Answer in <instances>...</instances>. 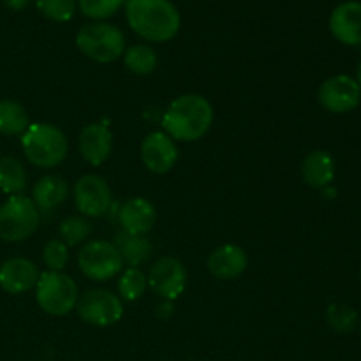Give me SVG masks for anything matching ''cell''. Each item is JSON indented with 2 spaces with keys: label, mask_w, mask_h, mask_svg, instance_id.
Returning <instances> with one entry per match:
<instances>
[{
  "label": "cell",
  "mask_w": 361,
  "mask_h": 361,
  "mask_svg": "<svg viewBox=\"0 0 361 361\" xmlns=\"http://www.w3.org/2000/svg\"><path fill=\"white\" fill-rule=\"evenodd\" d=\"M302 178L314 189H326L335 178V161L326 150H314L302 162Z\"/></svg>",
  "instance_id": "ac0fdd59"
},
{
  "label": "cell",
  "mask_w": 361,
  "mask_h": 361,
  "mask_svg": "<svg viewBox=\"0 0 361 361\" xmlns=\"http://www.w3.org/2000/svg\"><path fill=\"white\" fill-rule=\"evenodd\" d=\"M92 224L87 217H67L60 222L59 235L67 247H76L90 236Z\"/></svg>",
  "instance_id": "484cf974"
},
{
  "label": "cell",
  "mask_w": 361,
  "mask_h": 361,
  "mask_svg": "<svg viewBox=\"0 0 361 361\" xmlns=\"http://www.w3.org/2000/svg\"><path fill=\"white\" fill-rule=\"evenodd\" d=\"M326 321L337 334H351L358 324V312L348 303H331L326 309Z\"/></svg>",
  "instance_id": "d4e9b609"
},
{
  "label": "cell",
  "mask_w": 361,
  "mask_h": 361,
  "mask_svg": "<svg viewBox=\"0 0 361 361\" xmlns=\"http://www.w3.org/2000/svg\"><path fill=\"white\" fill-rule=\"evenodd\" d=\"M35 6L42 16L56 23H66L73 20L78 9L76 0H37Z\"/></svg>",
  "instance_id": "4316f807"
},
{
  "label": "cell",
  "mask_w": 361,
  "mask_h": 361,
  "mask_svg": "<svg viewBox=\"0 0 361 361\" xmlns=\"http://www.w3.org/2000/svg\"><path fill=\"white\" fill-rule=\"evenodd\" d=\"M360 277H361V270H360Z\"/></svg>",
  "instance_id": "1f68e13d"
},
{
  "label": "cell",
  "mask_w": 361,
  "mask_h": 361,
  "mask_svg": "<svg viewBox=\"0 0 361 361\" xmlns=\"http://www.w3.org/2000/svg\"><path fill=\"white\" fill-rule=\"evenodd\" d=\"M157 222L155 207L145 197H133L120 210V224L130 235H148Z\"/></svg>",
  "instance_id": "e0dca14e"
},
{
  "label": "cell",
  "mask_w": 361,
  "mask_h": 361,
  "mask_svg": "<svg viewBox=\"0 0 361 361\" xmlns=\"http://www.w3.org/2000/svg\"><path fill=\"white\" fill-rule=\"evenodd\" d=\"M141 161L148 171L166 175L178 161V148L175 140L166 133H150L141 143Z\"/></svg>",
  "instance_id": "7c38bea8"
},
{
  "label": "cell",
  "mask_w": 361,
  "mask_h": 361,
  "mask_svg": "<svg viewBox=\"0 0 361 361\" xmlns=\"http://www.w3.org/2000/svg\"><path fill=\"white\" fill-rule=\"evenodd\" d=\"M207 267L210 274L219 281H235L247 270L249 257L242 247L226 243V245L217 247L208 256Z\"/></svg>",
  "instance_id": "9a60e30c"
},
{
  "label": "cell",
  "mask_w": 361,
  "mask_h": 361,
  "mask_svg": "<svg viewBox=\"0 0 361 361\" xmlns=\"http://www.w3.org/2000/svg\"><path fill=\"white\" fill-rule=\"evenodd\" d=\"M147 288V275L140 268L129 267L118 279V296L122 302H136L145 295Z\"/></svg>",
  "instance_id": "cb8c5ba5"
},
{
  "label": "cell",
  "mask_w": 361,
  "mask_h": 361,
  "mask_svg": "<svg viewBox=\"0 0 361 361\" xmlns=\"http://www.w3.org/2000/svg\"><path fill=\"white\" fill-rule=\"evenodd\" d=\"M317 101L326 111L335 115H345L355 111L361 102V90L355 78L348 74H337L321 83Z\"/></svg>",
  "instance_id": "9c48e42d"
},
{
  "label": "cell",
  "mask_w": 361,
  "mask_h": 361,
  "mask_svg": "<svg viewBox=\"0 0 361 361\" xmlns=\"http://www.w3.org/2000/svg\"><path fill=\"white\" fill-rule=\"evenodd\" d=\"M76 312L90 326H113L123 317V302L108 289H90L80 296Z\"/></svg>",
  "instance_id": "ba28073f"
},
{
  "label": "cell",
  "mask_w": 361,
  "mask_h": 361,
  "mask_svg": "<svg viewBox=\"0 0 361 361\" xmlns=\"http://www.w3.org/2000/svg\"><path fill=\"white\" fill-rule=\"evenodd\" d=\"M30 2L32 0H4V4H6L7 9H11V11H23Z\"/></svg>",
  "instance_id": "f546056e"
},
{
  "label": "cell",
  "mask_w": 361,
  "mask_h": 361,
  "mask_svg": "<svg viewBox=\"0 0 361 361\" xmlns=\"http://www.w3.org/2000/svg\"><path fill=\"white\" fill-rule=\"evenodd\" d=\"M35 300L42 312L62 317L76 309L80 291L69 275L62 271H44L35 286Z\"/></svg>",
  "instance_id": "5b68a950"
},
{
  "label": "cell",
  "mask_w": 361,
  "mask_h": 361,
  "mask_svg": "<svg viewBox=\"0 0 361 361\" xmlns=\"http://www.w3.org/2000/svg\"><path fill=\"white\" fill-rule=\"evenodd\" d=\"M214 123V108L207 97L200 94H185L176 97L162 116L166 134L175 141H197L208 134Z\"/></svg>",
  "instance_id": "6da1fadb"
},
{
  "label": "cell",
  "mask_w": 361,
  "mask_h": 361,
  "mask_svg": "<svg viewBox=\"0 0 361 361\" xmlns=\"http://www.w3.org/2000/svg\"><path fill=\"white\" fill-rule=\"evenodd\" d=\"M27 109L13 99L0 101V134L4 136H21L28 129Z\"/></svg>",
  "instance_id": "44dd1931"
},
{
  "label": "cell",
  "mask_w": 361,
  "mask_h": 361,
  "mask_svg": "<svg viewBox=\"0 0 361 361\" xmlns=\"http://www.w3.org/2000/svg\"><path fill=\"white\" fill-rule=\"evenodd\" d=\"M126 16L129 27L152 42L171 41L182 23L178 9L169 0H127Z\"/></svg>",
  "instance_id": "7a4b0ae2"
},
{
  "label": "cell",
  "mask_w": 361,
  "mask_h": 361,
  "mask_svg": "<svg viewBox=\"0 0 361 361\" xmlns=\"http://www.w3.org/2000/svg\"><path fill=\"white\" fill-rule=\"evenodd\" d=\"M113 245L116 247L123 263H127L133 268H137L140 264L147 263L152 256V249H154L147 235H130V233L126 231L116 235Z\"/></svg>",
  "instance_id": "ffe728a7"
},
{
  "label": "cell",
  "mask_w": 361,
  "mask_h": 361,
  "mask_svg": "<svg viewBox=\"0 0 361 361\" xmlns=\"http://www.w3.org/2000/svg\"><path fill=\"white\" fill-rule=\"evenodd\" d=\"M21 148L30 164L49 169L67 157L69 143L62 130L51 123H30L21 134Z\"/></svg>",
  "instance_id": "3957f363"
},
{
  "label": "cell",
  "mask_w": 361,
  "mask_h": 361,
  "mask_svg": "<svg viewBox=\"0 0 361 361\" xmlns=\"http://www.w3.org/2000/svg\"><path fill=\"white\" fill-rule=\"evenodd\" d=\"M148 288L166 302L180 298L187 288V271L176 257H159L147 275Z\"/></svg>",
  "instance_id": "30bf717a"
},
{
  "label": "cell",
  "mask_w": 361,
  "mask_h": 361,
  "mask_svg": "<svg viewBox=\"0 0 361 361\" xmlns=\"http://www.w3.org/2000/svg\"><path fill=\"white\" fill-rule=\"evenodd\" d=\"M27 187V171L16 157L0 159V190L9 196L23 194Z\"/></svg>",
  "instance_id": "603a6c76"
},
{
  "label": "cell",
  "mask_w": 361,
  "mask_h": 361,
  "mask_svg": "<svg viewBox=\"0 0 361 361\" xmlns=\"http://www.w3.org/2000/svg\"><path fill=\"white\" fill-rule=\"evenodd\" d=\"M76 46L94 62L109 63L118 60L126 51V35L116 25L94 21L80 28Z\"/></svg>",
  "instance_id": "277c9868"
},
{
  "label": "cell",
  "mask_w": 361,
  "mask_h": 361,
  "mask_svg": "<svg viewBox=\"0 0 361 361\" xmlns=\"http://www.w3.org/2000/svg\"><path fill=\"white\" fill-rule=\"evenodd\" d=\"M356 83H358V87L361 90V63L358 66V71H356Z\"/></svg>",
  "instance_id": "4dcf8cb0"
},
{
  "label": "cell",
  "mask_w": 361,
  "mask_h": 361,
  "mask_svg": "<svg viewBox=\"0 0 361 361\" xmlns=\"http://www.w3.org/2000/svg\"><path fill=\"white\" fill-rule=\"evenodd\" d=\"M78 267L85 277L104 282L122 271L123 261L113 243L106 240H94L85 243L78 252Z\"/></svg>",
  "instance_id": "52a82bcc"
},
{
  "label": "cell",
  "mask_w": 361,
  "mask_h": 361,
  "mask_svg": "<svg viewBox=\"0 0 361 361\" xmlns=\"http://www.w3.org/2000/svg\"><path fill=\"white\" fill-rule=\"evenodd\" d=\"M127 0H78V7L87 18L95 21L108 20Z\"/></svg>",
  "instance_id": "83f0119b"
},
{
  "label": "cell",
  "mask_w": 361,
  "mask_h": 361,
  "mask_svg": "<svg viewBox=\"0 0 361 361\" xmlns=\"http://www.w3.org/2000/svg\"><path fill=\"white\" fill-rule=\"evenodd\" d=\"M69 185L66 180L59 175L42 176L32 190V201L39 212H49L60 207L67 200Z\"/></svg>",
  "instance_id": "d6986e66"
},
{
  "label": "cell",
  "mask_w": 361,
  "mask_h": 361,
  "mask_svg": "<svg viewBox=\"0 0 361 361\" xmlns=\"http://www.w3.org/2000/svg\"><path fill=\"white\" fill-rule=\"evenodd\" d=\"M42 261L48 271H62L69 261V247L62 240H49L42 249Z\"/></svg>",
  "instance_id": "f1b7e54d"
},
{
  "label": "cell",
  "mask_w": 361,
  "mask_h": 361,
  "mask_svg": "<svg viewBox=\"0 0 361 361\" xmlns=\"http://www.w3.org/2000/svg\"><path fill=\"white\" fill-rule=\"evenodd\" d=\"M123 63L136 76H148L157 69V53L148 44H134L123 51Z\"/></svg>",
  "instance_id": "7402d4cb"
},
{
  "label": "cell",
  "mask_w": 361,
  "mask_h": 361,
  "mask_svg": "<svg viewBox=\"0 0 361 361\" xmlns=\"http://www.w3.org/2000/svg\"><path fill=\"white\" fill-rule=\"evenodd\" d=\"M330 32L342 44H361V2L349 0L335 7L330 16Z\"/></svg>",
  "instance_id": "5bb4252c"
},
{
  "label": "cell",
  "mask_w": 361,
  "mask_h": 361,
  "mask_svg": "<svg viewBox=\"0 0 361 361\" xmlns=\"http://www.w3.org/2000/svg\"><path fill=\"white\" fill-rule=\"evenodd\" d=\"M39 274L35 263L27 257H11L0 267V288L9 295H23L37 286Z\"/></svg>",
  "instance_id": "4fadbf2b"
},
{
  "label": "cell",
  "mask_w": 361,
  "mask_h": 361,
  "mask_svg": "<svg viewBox=\"0 0 361 361\" xmlns=\"http://www.w3.org/2000/svg\"><path fill=\"white\" fill-rule=\"evenodd\" d=\"M74 203L85 217H102L113 203L108 182L99 175H85L74 185Z\"/></svg>",
  "instance_id": "8fae6325"
},
{
  "label": "cell",
  "mask_w": 361,
  "mask_h": 361,
  "mask_svg": "<svg viewBox=\"0 0 361 361\" xmlns=\"http://www.w3.org/2000/svg\"><path fill=\"white\" fill-rule=\"evenodd\" d=\"M113 150V134L104 123H88L80 134V152L92 166L104 164Z\"/></svg>",
  "instance_id": "2e32d148"
},
{
  "label": "cell",
  "mask_w": 361,
  "mask_h": 361,
  "mask_svg": "<svg viewBox=\"0 0 361 361\" xmlns=\"http://www.w3.org/2000/svg\"><path fill=\"white\" fill-rule=\"evenodd\" d=\"M41 212L32 197L16 194L7 197L0 207V240L7 243H18L30 238L39 228Z\"/></svg>",
  "instance_id": "8992f818"
}]
</instances>
